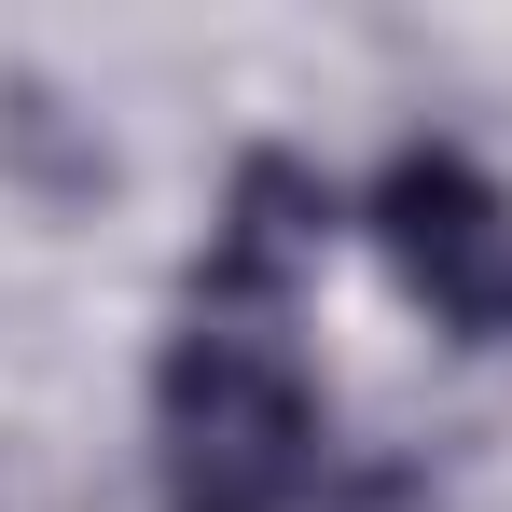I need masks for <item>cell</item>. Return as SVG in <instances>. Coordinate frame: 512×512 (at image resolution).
<instances>
[{
    "label": "cell",
    "instance_id": "cell-2",
    "mask_svg": "<svg viewBox=\"0 0 512 512\" xmlns=\"http://www.w3.org/2000/svg\"><path fill=\"white\" fill-rule=\"evenodd\" d=\"M374 236H388L402 291H416L443 333L512 346V194L471 153H402V167L374 180Z\"/></svg>",
    "mask_w": 512,
    "mask_h": 512
},
{
    "label": "cell",
    "instance_id": "cell-3",
    "mask_svg": "<svg viewBox=\"0 0 512 512\" xmlns=\"http://www.w3.org/2000/svg\"><path fill=\"white\" fill-rule=\"evenodd\" d=\"M319 236H333V194H319V167H291V153H250L236 167V194H222V236H208V263H194V291L222 305V319H263L305 263H319Z\"/></svg>",
    "mask_w": 512,
    "mask_h": 512
},
{
    "label": "cell",
    "instance_id": "cell-1",
    "mask_svg": "<svg viewBox=\"0 0 512 512\" xmlns=\"http://www.w3.org/2000/svg\"><path fill=\"white\" fill-rule=\"evenodd\" d=\"M153 416H167L180 485H194V499H222V512L291 499V485H305V457H319V388H305V360L277 346V319H222V305L167 346Z\"/></svg>",
    "mask_w": 512,
    "mask_h": 512
}]
</instances>
